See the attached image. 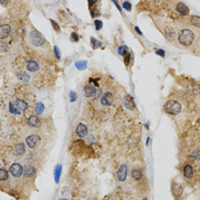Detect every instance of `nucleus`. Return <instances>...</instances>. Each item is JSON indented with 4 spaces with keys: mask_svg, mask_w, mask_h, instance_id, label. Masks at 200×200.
I'll use <instances>...</instances> for the list:
<instances>
[{
    "mask_svg": "<svg viewBox=\"0 0 200 200\" xmlns=\"http://www.w3.org/2000/svg\"><path fill=\"white\" fill-rule=\"evenodd\" d=\"M75 66H77V69H79V70H84V69L87 68V62H86V61L77 62V63H75Z\"/></svg>",
    "mask_w": 200,
    "mask_h": 200,
    "instance_id": "393cba45",
    "label": "nucleus"
},
{
    "mask_svg": "<svg viewBox=\"0 0 200 200\" xmlns=\"http://www.w3.org/2000/svg\"><path fill=\"white\" fill-rule=\"evenodd\" d=\"M101 103H102V105L104 106H110L113 103V95L111 94L110 92L105 93L103 95V97L101 98Z\"/></svg>",
    "mask_w": 200,
    "mask_h": 200,
    "instance_id": "423d86ee",
    "label": "nucleus"
},
{
    "mask_svg": "<svg viewBox=\"0 0 200 200\" xmlns=\"http://www.w3.org/2000/svg\"><path fill=\"white\" fill-rule=\"evenodd\" d=\"M90 15H92V17L100 16V15H101V11H98V8H96V7H90Z\"/></svg>",
    "mask_w": 200,
    "mask_h": 200,
    "instance_id": "b1692460",
    "label": "nucleus"
},
{
    "mask_svg": "<svg viewBox=\"0 0 200 200\" xmlns=\"http://www.w3.org/2000/svg\"><path fill=\"white\" fill-rule=\"evenodd\" d=\"M9 172H11V174L13 175V176H15V177H20L22 174H23V167H22L21 164L15 162V164H13V165L11 166Z\"/></svg>",
    "mask_w": 200,
    "mask_h": 200,
    "instance_id": "20e7f679",
    "label": "nucleus"
},
{
    "mask_svg": "<svg viewBox=\"0 0 200 200\" xmlns=\"http://www.w3.org/2000/svg\"><path fill=\"white\" fill-rule=\"evenodd\" d=\"M9 110H11V113H14V115H17V113H20V111H19V110H17V109L14 106V104H13V103H11V104H9Z\"/></svg>",
    "mask_w": 200,
    "mask_h": 200,
    "instance_id": "c85d7f7f",
    "label": "nucleus"
},
{
    "mask_svg": "<svg viewBox=\"0 0 200 200\" xmlns=\"http://www.w3.org/2000/svg\"><path fill=\"white\" fill-rule=\"evenodd\" d=\"M190 21H191V23H192V24H193V25H194L196 28H199V26H200V23H199L200 19H199V16H192Z\"/></svg>",
    "mask_w": 200,
    "mask_h": 200,
    "instance_id": "5701e85b",
    "label": "nucleus"
},
{
    "mask_svg": "<svg viewBox=\"0 0 200 200\" xmlns=\"http://www.w3.org/2000/svg\"><path fill=\"white\" fill-rule=\"evenodd\" d=\"M75 134L78 137H85L87 135V127L85 126L84 124H79L77 128H75Z\"/></svg>",
    "mask_w": 200,
    "mask_h": 200,
    "instance_id": "9d476101",
    "label": "nucleus"
},
{
    "mask_svg": "<svg viewBox=\"0 0 200 200\" xmlns=\"http://www.w3.org/2000/svg\"><path fill=\"white\" fill-rule=\"evenodd\" d=\"M118 52H119L120 55H125V53L127 52L126 46H120V47H119V49H118Z\"/></svg>",
    "mask_w": 200,
    "mask_h": 200,
    "instance_id": "c756f323",
    "label": "nucleus"
},
{
    "mask_svg": "<svg viewBox=\"0 0 200 200\" xmlns=\"http://www.w3.org/2000/svg\"><path fill=\"white\" fill-rule=\"evenodd\" d=\"M156 53L158 54V55H160L161 57H164V56H165V52H164V51H161V49H157V51H156Z\"/></svg>",
    "mask_w": 200,
    "mask_h": 200,
    "instance_id": "c9c22d12",
    "label": "nucleus"
},
{
    "mask_svg": "<svg viewBox=\"0 0 200 200\" xmlns=\"http://www.w3.org/2000/svg\"><path fill=\"white\" fill-rule=\"evenodd\" d=\"M54 52L56 53V57H57V58H60V51H58V48H57L56 46L54 47Z\"/></svg>",
    "mask_w": 200,
    "mask_h": 200,
    "instance_id": "e433bc0d",
    "label": "nucleus"
},
{
    "mask_svg": "<svg viewBox=\"0 0 200 200\" xmlns=\"http://www.w3.org/2000/svg\"><path fill=\"white\" fill-rule=\"evenodd\" d=\"M85 90V96L86 97H93V96H95V94H96V88H95V86H93L92 84H88L85 86L84 88Z\"/></svg>",
    "mask_w": 200,
    "mask_h": 200,
    "instance_id": "6e6552de",
    "label": "nucleus"
},
{
    "mask_svg": "<svg viewBox=\"0 0 200 200\" xmlns=\"http://www.w3.org/2000/svg\"><path fill=\"white\" fill-rule=\"evenodd\" d=\"M11 29L8 24H2L0 25V39H5L9 36Z\"/></svg>",
    "mask_w": 200,
    "mask_h": 200,
    "instance_id": "0eeeda50",
    "label": "nucleus"
},
{
    "mask_svg": "<svg viewBox=\"0 0 200 200\" xmlns=\"http://www.w3.org/2000/svg\"><path fill=\"white\" fill-rule=\"evenodd\" d=\"M60 174H61V166L58 165V166L56 167V172H55V179H56V182H58V179H60Z\"/></svg>",
    "mask_w": 200,
    "mask_h": 200,
    "instance_id": "bb28decb",
    "label": "nucleus"
},
{
    "mask_svg": "<svg viewBox=\"0 0 200 200\" xmlns=\"http://www.w3.org/2000/svg\"><path fill=\"white\" fill-rule=\"evenodd\" d=\"M124 56H125V64L128 65L129 64V60H130V53H128V51H127Z\"/></svg>",
    "mask_w": 200,
    "mask_h": 200,
    "instance_id": "7c9ffc66",
    "label": "nucleus"
},
{
    "mask_svg": "<svg viewBox=\"0 0 200 200\" xmlns=\"http://www.w3.org/2000/svg\"><path fill=\"white\" fill-rule=\"evenodd\" d=\"M176 11H179L181 15H188L189 14V7L186 5H184L183 2H177Z\"/></svg>",
    "mask_w": 200,
    "mask_h": 200,
    "instance_id": "f8f14e48",
    "label": "nucleus"
},
{
    "mask_svg": "<svg viewBox=\"0 0 200 200\" xmlns=\"http://www.w3.org/2000/svg\"><path fill=\"white\" fill-rule=\"evenodd\" d=\"M135 31H136L137 33H138V34H142V32H141V30H140V29H138L137 26H135Z\"/></svg>",
    "mask_w": 200,
    "mask_h": 200,
    "instance_id": "a19ab883",
    "label": "nucleus"
},
{
    "mask_svg": "<svg viewBox=\"0 0 200 200\" xmlns=\"http://www.w3.org/2000/svg\"><path fill=\"white\" fill-rule=\"evenodd\" d=\"M70 96H71V101H72V102H73L74 100H75V98H77V95L74 94L73 92H72V93H71V94H70Z\"/></svg>",
    "mask_w": 200,
    "mask_h": 200,
    "instance_id": "58836bf2",
    "label": "nucleus"
},
{
    "mask_svg": "<svg viewBox=\"0 0 200 200\" xmlns=\"http://www.w3.org/2000/svg\"><path fill=\"white\" fill-rule=\"evenodd\" d=\"M132 176L134 179H142V172L140 169H134L132 172Z\"/></svg>",
    "mask_w": 200,
    "mask_h": 200,
    "instance_id": "412c9836",
    "label": "nucleus"
},
{
    "mask_svg": "<svg viewBox=\"0 0 200 200\" xmlns=\"http://www.w3.org/2000/svg\"><path fill=\"white\" fill-rule=\"evenodd\" d=\"M125 105L128 110H135L136 109V104H135V102H134V100L130 95H127L125 97Z\"/></svg>",
    "mask_w": 200,
    "mask_h": 200,
    "instance_id": "9b49d317",
    "label": "nucleus"
},
{
    "mask_svg": "<svg viewBox=\"0 0 200 200\" xmlns=\"http://www.w3.org/2000/svg\"><path fill=\"white\" fill-rule=\"evenodd\" d=\"M193 173H194V170H193V167L189 165V164H186L185 166H184V176L186 177V179H191L192 176H193Z\"/></svg>",
    "mask_w": 200,
    "mask_h": 200,
    "instance_id": "2eb2a0df",
    "label": "nucleus"
},
{
    "mask_svg": "<svg viewBox=\"0 0 200 200\" xmlns=\"http://www.w3.org/2000/svg\"><path fill=\"white\" fill-rule=\"evenodd\" d=\"M172 190H173V194L175 196V197H179V194L182 193V191H183V189H182V186L179 185V183H173V186H172Z\"/></svg>",
    "mask_w": 200,
    "mask_h": 200,
    "instance_id": "f3484780",
    "label": "nucleus"
},
{
    "mask_svg": "<svg viewBox=\"0 0 200 200\" xmlns=\"http://www.w3.org/2000/svg\"><path fill=\"white\" fill-rule=\"evenodd\" d=\"M78 40H79V36H78L77 33H74V32H73V33L71 34V41L77 42Z\"/></svg>",
    "mask_w": 200,
    "mask_h": 200,
    "instance_id": "473e14b6",
    "label": "nucleus"
},
{
    "mask_svg": "<svg viewBox=\"0 0 200 200\" xmlns=\"http://www.w3.org/2000/svg\"><path fill=\"white\" fill-rule=\"evenodd\" d=\"M127 173H128V167H127V165H121L119 169H118V172H117V179H119V181H125L127 177Z\"/></svg>",
    "mask_w": 200,
    "mask_h": 200,
    "instance_id": "39448f33",
    "label": "nucleus"
},
{
    "mask_svg": "<svg viewBox=\"0 0 200 200\" xmlns=\"http://www.w3.org/2000/svg\"><path fill=\"white\" fill-rule=\"evenodd\" d=\"M94 24H95L96 30H101V29H102V26H103V23L100 21V20H96V21L94 22Z\"/></svg>",
    "mask_w": 200,
    "mask_h": 200,
    "instance_id": "cd10ccee",
    "label": "nucleus"
},
{
    "mask_svg": "<svg viewBox=\"0 0 200 200\" xmlns=\"http://www.w3.org/2000/svg\"><path fill=\"white\" fill-rule=\"evenodd\" d=\"M13 104H14V106H15L19 111H24V110H26V109H28V104H26L23 100H16Z\"/></svg>",
    "mask_w": 200,
    "mask_h": 200,
    "instance_id": "ddd939ff",
    "label": "nucleus"
},
{
    "mask_svg": "<svg viewBox=\"0 0 200 200\" xmlns=\"http://www.w3.org/2000/svg\"><path fill=\"white\" fill-rule=\"evenodd\" d=\"M8 179V172L6 169L0 168V181H6Z\"/></svg>",
    "mask_w": 200,
    "mask_h": 200,
    "instance_id": "4be33fe9",
    "label": "nucleus"
},
{
    "mask_svg": "<svg viewBox=\"0 0 200 200\" xmlns=\"http://www.w3.org/2000/svg\"><path fill=\"white\" fill-rule=\"evenodd\" d=\"M7 4V0H0V5H6Z\"/></svg>",
    "mask_w": 200,
    "mask_h": 200,
    "instance_id": "ea45409f",
    "label": "nucleus"
},
{
    "mask_svg": "<svg viewBox=\"0 0 200 200\" xmlns=\"http://www.w3.org/2000/svg\"><path fill=\"white\" fill-rule=\"evenodd\" d=\"M30 39L34 46H42L46 43V40L43 39V37L38 31H34V30L30 33Z\"/></svg>",
    "mask_w": 200,
    "mask_h": 200,
    "instance_id": "7ed1b4c3",
    "label": "nucleus"
},
{
    "mask_svg": "<svg viewBox=\"0 0 200 200\" xmlns=\"http://www.w3.org/2000/svg\"><path fill=\"white\" fill-rule=\"evenodd\" d=\"M36 109H37L36 111H37L38 113H42V111H43V105H42L41 103H38V104H37V107H36Z\"/></svg>",
    "mask_w": 200,
    "mask_h": 200,
    "instance_id": "2f4dec72",
    "label": "nucleus"
},
{
    "mask_svg": "<svg viewBox=\"0 0 200 200\" xmlns=\"http://www.w3.org/2000/svg\"><path fill=\"white\" fill-rule=\"evenodd\" d=\"M98 81H100V79H98V78H97V79H89V83H95L96 86L98 85Z\"/></svg>",
    "mask_w": 200,
    "mask_h": 200,
    "instance_id": "4c0bfd02",
    "label": "nucleus"
},
{
    "mask_svg": "<svg viewBox=\"0 0 200 200\" xmlns=\"http://www.w3.org/2000/svg\"><path fill=\"white\" fill-rule=\"evenodd\" d=\"M24 152H25V147H24L23 144L20 143V144H17V145H15V147H14V153H15V154L22 156Z\"/></svg>",
    "mask_w": 200,
    "mask_h": 200,
    "instance_id": "a211bd4d",
    "label": "nucleus"
},
{
    "mask_svg": "<svg viewBox=\"0 0 200 200\" xmlns=\"http://www.w3.org/2000/svg\"><path fill=\"white\" fill-rule=\"evenodd\" d=\"M51 23H52V25H53V28H54V29H55V30H56V31H57V32L60 31V26H58V24H57L56 22L54 21V20H51Z\"/></svg>",
    "mask_w": 200,
    "mask_h": 200,
    "instance_id": "72a5a7b5",
    "label": "nucleus"
},
{
    "mask_svg": "<svg viewBox=\"0 0 200 200\" xmlns=\"http://www.w3.org/2000/svg\"><path fill=\"white\" fill-rule=\"evenodd\" d=\"M16 75H17V78H19L20 80L24 81V83H28V81H29V75H28V73H25V72L20 71V72H17Z\"/></svg>",
    "mask_w": 200,
    "mask_h": 200,
    "instance_id": "6ab92c4d",
    "label": "nucleus"
},
{
    "mask_svg": "<svg viewBox=\"0 0 200 200\" xmlns=\"http://www.w3.org/2000/svg\"><path fill=\"white\" fill-rule=\"evenodd\" d=\"M90 41H92V43H93V48H98L100 46H102V42L97 41V40L94 39V38H92V39H90Z\"/></svg>",
    "mask_w": 200,
    "mask_h": 200,
    "instance_id": "a878e982",
    "label": "nucleus"
},
{
    "mask_svg": "<svg viewBox=\"0 0 200 200\" xmlns=\"http://www.w3.org/2000/svg\"><path fill=\"white\" fill-rule=\"evenodd\" d=\"M179 41L181 42V45L189 47L192 45V42L194 41V33L190 30H182L179 36Z\"/></svg>",
    "mask_w": 200,
    "mask_h": 200,
    "instance_id": "f257e3e1",
    "label": "nucleus"
},
{
    "mask_svg": "<svg viewBox=\"0 0 200 200\" xmlns=\"http://www.w3.org/2000/svg\"><path fill=\"white\" fill-rule=\"evenodd\" d=\"M39 141H40V138H39L38 135H31V136H29L26 138V144H28L29 147L33 149V147L39 143Z\"/></svg>",
    "mask_w": 200,
    "mask_h": 200,
    "instance_id": "1a4fd4ad",
    "label": "nucleus"
},
{
    "mask_svg": "<svg viewBox=\"0 0 200 200\" xmlns=\"http://www.w3.org/2000/svg\"><path fill=\"white\" fill-rule=\"evenodd\" d=\"M24 173H25V176H33L36 174V168L32 166H26Z\"/></svg>",
    "mask_w": 200,
    "mask_h": 200,
    "instance_id": "aec40b11",
    "label": "nucleus"
},
{
    "mask_svg": "<svg viewBox=\"0 0 200 200\" xmlns=\"http://www.w3.org/2000/svg\"><path fill=\"white\" fill-rule=\"evenodd\" d=\"M97 1H98V0H93V2H94V4L95 2H97Z\"/></svg>",
    "mask_w": 200,
    "mask_h": 200,
    "instance_id": "79ce46f5",
    "label": "nucleus"
},
{
    "mask_svg": "<svg viewBox=\"0 0 200 200\" xmlns=\"http://www.w3.org/2000/svg\"><path fill=\"white\" fill-rule=\"evenodd\" d=\"M124 8H125V9H127V11H130V9H132V5H130L129 2L125 1V2H124Z\"/></svg>",
    "mask_w": 200,
    "mask_h": 200,
    "instance_id": "f704fd0d",
    "label": "nucleus"
},
{
    "mask_svg": "<svg viewBox=\"0 0 200 200\" xmlns=\"http://www.w3.org/2000/svg\"><path fill=\"white\" fill-rule=\"evenodd\" d=\"M164 111L169 113V115H177L179 111H181V104H179V102L174 101V100H170V101H168V102L165 104Z\"/></svg>",
    "mask_w": 200,
    "mask_h": 200,
    "instance_id": "f03ea898",
    "label": "nucleus"
},
{
    "mask_svg": "<svg viewBox=\"0 0 200 200\" xmlns=\"http://www.w3.org/2000/svg\"><path fill=\"white\" fill-rule=\"evenodd\" d=\"M26 69L30 72H36L39 69V64L37 63L36 61H28L26 62Z\"/></svg>",
    "mask_w": 200,
    "mask_h": 200,
    "instance_id": "4468645a",
    "label": "nucleus"
},
{
    "mask_svg": "<svg viewBox=\"0 0 200 200\" xmlns=\"http://www.w3.org/2000/svg\"><path fill=\"white\" fill-rule=\"evenodd\" d=\"M28 124L30 125L31 127H39L40 126V119L38 118V117L36 116H32L29 118V120H28Z\"/></svg>",
    "mask_w": 200,
    "mask_h": 200,
    "instance_id": "dca6fc26",
    "label": "nucleus"
}]
</instances>
